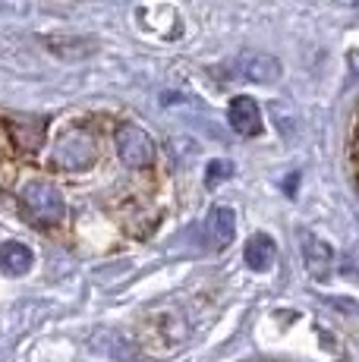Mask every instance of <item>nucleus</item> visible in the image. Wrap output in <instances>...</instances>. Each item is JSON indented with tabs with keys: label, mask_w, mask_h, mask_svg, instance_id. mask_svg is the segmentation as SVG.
<instances>
[{
	"label": "nucleus",
	"mask_w": 359,
	"mask_h": 362,
	"mask_svg": "<svg viewBox=\"0 0 359 362\" xmlns=\"http://www.w3.org/2000/svg\"><path fill=\"white\" fill-rule=\"evenodd\" d=\"M243 76L246 79H255V82H271L281 76V64L274 57H265V54H249L243 60Z\"/></svg>",
	"instance_id": "obj_6"
},
{
	"label": "nucleus",
	"mask_w": 359,
	"mask_h": 362,
	"mask_svg": "<svg viewBox=\"0 0 359 362\" xmlns=\"http://www.w3.org/2000/svg\"><path fill=\"white\" fill-rule=\"evenodd\" d=\"M98 139L88 127L82 123H73L57 136L51 151V164L60 167L66 173H82V170H92L98 164Z\"/></svg>",
	"instance_id": "obj_2"
},
{
	"label": "nucleus",
	"mask_w": 359,
	"mask_h": 362,
	"mask_svg": "<svg viewBox=\"0 0 359 362\" xmlns=\"http://www.w3.org/2000/svg\"><path fill=\"white\" fill-rule=\"evenodd\" d=\"M208 233L215 246H227L233 240V211L230 208H215L208 218Z\"/></svg>",
	"instance_id": "obj_7"
},
{
	"label": "nucleus",
	"mask_w": 359,
	"mask_h": 362,
	"mask_svg": "<svg viewBox=\"0 0 359 362\" xmlns=\"http://www.w3.org/2000/svg\"><path fill=\"white\" fill-rule=\"evenodd\" d=\"M114 148H117V158L126 167H133V170H145L155 161V139L142 127H136V123H117Z\"/></svg>",
	"instance_id": "obj_3"
},
{
	"label": "nucleus",
	"mask_w": 359,
	"mask_h": 362,
	"mask_svg": "<svg viewBox=\"0 0 359 362\" xmlns=\"http://www.w3.org/2000/svg\"><path fill=\"white\" fill-rule=\"evenodd\" d=\"M32 262H35V255H32V249L25 246V243L19 240H10L0 246V271L10 277H23L32 271Z\"/></svg>",
	"instance_id": "obj_5"
},
{
	"label": "nucleus",
	"mask_w": 359,
	"mask_h": 362,
	"mask_svg": "<svg viewBox=\"0 0 359 362\" xmlns=\"http://www.w3.org/2000/svg\"><path fill=\"white\" fill-rule=\"evenodd\" d=\"M227 120H230V127L240 132V136H259L261 132V114H259V104L252 98H246V95H240V98L230 101V107H227Z\"/></svg>",
	"instance_id": "obj_4"
},
{
	"label": "nucleus",
	"mask_w": 359,
	"mask_h": 362,
	"mask_svg": "<svg viewBox=\"0 0 359 362\" xmlns=\"http://www.w3.org/2000/svg\"><path fill=\"white\" fill-rule=\"evenodd\" d=\"M19 211H23V218L29 221L32 227H41V230L60 227L66 218L64 192H60L51 180H32V183H25L23 192H19Z\"/></svg>",
	"instance_id": "obj_1"
},
{
	"label": "nucleus",
	"mask_w": 359,
	"mask_h": 362,
	"mask_svg": "<svg viewBox=\"0 0 359 362\" xmlns=\"http://www.w3.org/2000/svg\"><path fill=\"white\" fill-rule=\"evenodd\" d=\"M350 164H353L359 173V123L353 127V132H350Z\"/></svg>",
	"instance_id": "obj_9"
},
{
	"label": "nucleus",
	"mask_w": 359,
	"mask_h": 362,
	"mask_svg": "<svg viewBox=\"0 0 359 362\" xmlns=\"http://www.w3.org/2000/svg\"><path fill=\"white\" fill-rule=\"evenodd\" d=\"M227 173H230V164H224V161H215L208 167V183H215L218 177H227Z\"/></svg>",
	"instance_id": "obj_10"
},
{
	"label": "nucleus",
	"mask_w": 359,
	"mask_h": 362,
	"mask_svg": "<svg viewBox=\"0 0 359 362\" xmlns=\"http://www.w3.org/2000/svg\"><path fill=\"white\" fill-rule=\"evenodd\" d=\"M271 259H274V243L268 240V236H252L249 246H246V262H249L255 271H261L271 264Z\"/></svg>",
	"instance_id": "obj_8"
}]
</instances>
